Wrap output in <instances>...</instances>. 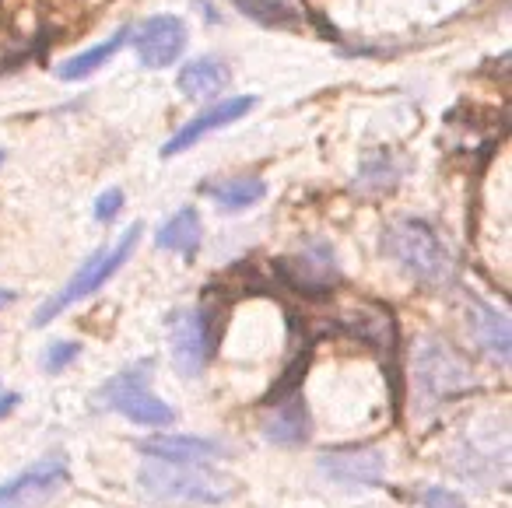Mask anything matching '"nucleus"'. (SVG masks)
Listing matches in <instances>:
<instances>
[{"mask_svg":"<svg viewBox=\"0 0 512 508\" xmlns=\"http://www.w3.org/2000/svg\"><path fill=\"white\" fill-rule=\"evenodd\" d=\"M18 400H22V396H18V393H4V396H0V417L11 414V410L18 407Z\"/></svg>","mask_w":512,"mask_h":508,"instance_id":"obj_23","label":"nucleus"},{"mask_svg":"<svg viewBox=\"0 0 512 508\" xmlns=\"http://www.w3.org/2000/svg\"><path fill=\"white\" fill-rule=\"evenodd\" d=\"M137 449L151 459H165V463H197V466L228 456L225 445L197 435H155V438H144Z\"/></svg>","mask_w":512,"mask_h":508,"instance_id":"obj_12","label":"nucleus"},{"mask_svg":"<svg viewBox=\"0 0 512 508\" xmlns=\"http://www.w3.org/2000/svg\"><path fill=\"white\" fill-rule=\"evenodd\" d=\"M264 438L274 445H299L309 438V414L306 403L295 396V400L281 403L271 417L264 421Z\"/></svg>","mask_w":512,"mask_h":508,"instance_id":"obj_16","label":"nucleus"},{"mask_svg":"<svg viewBox=\"0 0 512 508\" xmlns=\"http://www.w3.org/2000/svg\"><path fill=\"white\" fill-rule=\"evenodd\" d=\"M78 354H81V344H74V340H53L43 351V372H50V375L64 372Z\"/></svg>","mask_w":512,"mask_h":508,"instance_id":"obj_20","label":"nucleus"},{"mask_svg":"<svg viewBox=\"0 0 512 508\" xmlns=\"http://www.w3.org/2000/svg\"><path fill=\"white\" fill-rule=\"evenodd\" d=\"M15 298H18V295H15V291H8V288H0V309H8V305H11V302H15Z\"/></svg>","mask_w":512,"mask_h":508,"instance_id":"obj_24","label":"nucleus"},{"mask_svg":"<svg viewBox=\"0 0 512 508\" xmlns=\"http://www.w3.org/2000/svg\"><path fill=\"white\" fill-rule=\"evenodd\" d=\"M141 232H144V225L127 228V232H123V239L116 242L113 249H99L95 256H88L85 267H81L78 274H74L71 281H67V288L60 291L57 298H50V302L39 305V312H36V319H32V323H36V326H46L50 319H57L60 312L67 309V305H74V302H81V298L95 295V291H99L102 284H106L109 277H113L116 270H120L123 263L130 260L134 246L141 242Z\"/></svg>","mask_w":512,"mask_h":508,"instance_id":"obj_3","label":"nucleus"},{"mask_svg":"<svg viewBox=\"0 0 512 508\" xmlns=\"http://www.w3.org/2000/svg\"><path fill=\"white\" fill-rule=\"evenodd\" d=\"M264 193H267V183L260 176H232V179H221V183L207 186V197H211L214 207L225 214L246 211V207L260 204Z\"/></svg>","mask_w":512,"mask_h":508,"instance_id":"obj_15","label":"nucleus"},{"mask_svg":"<svg viewBox=\"0 0 512 508\" xmlns=\"http://www.w3.org/2000/svg\"><path fill=\"white\" fill-rule=\"evenodd\" d=\"M421 505H425V508H467L460 494L446 491V487H428L425 498H421Z\"/></svg>","mask_w":512,"mask_h":508,"instance_id":"obj_22","label":"nucleus"},{"mask_svg":"<svg viewBox=\"0 0 512 508\" xmlns=\"http://www.w3.org/2000/svg\"><path fill=\"white\" fill-rule=\"evenodd\" d=\"M148 379H151V361H141V365L113 375V379L102 386L99 403L109 410H120V414L130 417L134 424H148V428L172 424L176 421V410L148 393Z\"/></svg>","mask_w":512,"mask_h":508,"instance_id":"obj_4","label":"nucleus"},{"mask_svg":"<svg viewBox=\"0 0 512 508\" xmlns=\"http://www.w3.org/2000/svg\"><path fill=\"white\" fill-rule=\"evenodd\" d=\"M414 379L428 400H456L474 389L470 365L442 340H421L414 351Z\"/></svg>","mask_w":512,"mask_h":508,"instance_id":"obj_5","label":"nucleus"},{"mask_svg":"<svg viewBox=\"0 0 512 508\" xmlns=\"http://www.w3.org/2000/svg\"><path fill=\"white\" fill-rule=\"evenodd\" d=\"M169 344H172V361H176L179 375L197 379L207 368L214 354V330L204 309H183L169 319Z\"/></svg>","mask_w":512,"mask_h":508,"instance_id":"obj_6","label":"nucleus"},{"mask_svg":"<svg viewBox=\"0 0 512 508\" xmlns=\"http://www.w3.org/2000/svg\"><path fill=\"white\" fill-rule=\"evenodd\" d=\"M281 274L288 277V284H295L306 295H323V291H330L341 281V267H337V256L330 249V242H313V246L281 260Z\"/></svg>","mask_w":512,"mask_h":508,"instance_id":"obj_8","label":"nucleus"},{"mask_svg":"<svg viewBox=\"0 0 512 508\" xmlns=\"http://www.w3.org/2000/svg\"><path fill=\"white\" fill-rule=\"evenodd\" d=\"M232 81V71H228L221 60L214 57H200V60H190V64L179 71V92L186 99H214L221 95Z\"/></svg>","mask_w":512,"mask_h":508,"instance_id":"obj_13","label":"nucleus"},{"mask_svg":"<svg viewBox=\"0 0 512 508\" xmlns=\"http://www.w3.org/2000/svg\"><path fill=\"white\" fill-rule=\"evenodd\" d=\"M186 22L176 15H155L134 32V53L144 67L151 71H162V67H172L179 57L186 53Z\"/></svg>","mask_w":512,"mask_h":508,"instance_id":"obj_7","label":"nucleus"},{"mask_svg":"<svg viewBox=\"0 0 512 508\" xmlns=\"http://www.w3.org/2000/svg\"><path fill=\"white\" fill-rule=\"evenodd\" d=\"M120 211H123V190H116V186L95 200V221H102V225H109Z\"/></svg>","mask_w":512,"mask_h":508,"instance_id":"obj_21","label":"nucleus"},{"mask_svg":"<svg viewBox=\"0 0 512 508\" xmlns=\"http://www.w3.org/2000/svg\"><path fill=\"white\" fill-rule=\"evenodd\" d=\"M67 477H71V473H67V463L60 456L39 459V463L25 466L18 477L0 484V508L32 505L36 498H46V494H53L57 487H64Z\"/></svg>","mask_w":512,"mask_h":508,"instance_id":"obj_9","label":"nucleus"},{"mask_svg":"<svg viewBox=\"0 0 512 508\" xmlns=\"http://www.w3.org/2000/svg\"><path fill=\"white\" fill-rule=\"evenodd\" d=\"M127 43V32H116L113 39H106V43H99V46H92V50H85V53H78V57H71L67 64H60V78L64 81H85V78H92L95 71H99L106 60H113L116 53H120V46Z\"/></svg>","mask_w":512,"mask_h":508,"instance_id":"obj_18","label":"nucleus"},{"mask_svg":"<svg viewBox=\"0 0 512 508\" xmlns=\"http://www.w3.org/2000/svg\"><path fill=\"white\" fill-rule=\"evenodd\" d=\"M253 106H256L253 95H235V99H225V102H218V106L204 109L200 116H190V123H186L169 144H162V158L183 155V151H190L197 141H204L207 134H214V130H221V127H232V123L242 120Z\"/></svg>","mask_w":512,"mask_h":508,"instance_id":"obj_11","label":"nucleus"},{"mask_svg":"<svg viewBox=\"0 0 512 508\" xmlns=\"http://www.w3.org/2000/svg\"><path fill=\"white\" fill-rule=\"evenodd\" d=\"M239 11L256 18L260 25H288L295 18L281 0H239Z\"/></svg>","mask_w":512,"mask_h":508,"instance_id":"obj_19","label":"nucleus"},{"mask_svg":"<svg viewBox=\"0 0 512 508\" xmlns=\"http://www.w3.org/2000/svg\"><path fill=\"white\" fill-rule=\"evenodd\" d=\"M200 239H204V228H200V214L193 207H183L176 211L162 228H158L155 242L158 249H172V253L193 256L200 249Z\"/></svg>","mask_w":512,"mask_h":508,"instance_id":"obj_17","label":"nucleus"},{"mask_svg":"<svg viewBox=\"0 0 512 508\" xmlns=\"http://www.w3.org/2000/svg\"><path fill=\"white\" fill-rule=\"evenodd\" d=\"M470 323H474V337L477 344L484 347V351L491 354V358L498 361V365H509V316L498 309H491V305H470Z\"/></svg>","mask_w":512,"mask_h":508,"instance_id":"obj_14","label":"nucleus"},{"mask_svg":"<svg viewBox=\"0 0 512 508\" xmlns=\"http://www.w3.org/2000/svg\"><path fill=\"white\" fill-rule=\"evenodd\" d=\"M0 162H4V151H0Z\"/></svg>","mask_w":512,"mask_h":508,"instance_id":"obj_25","label":"nucleus"},{"mask_svg":"<svg viewBox=\"0 0 512 508\" xmlns=\"http://www.w3.org/2000/svg\"><path fill=\"white\" fill-rule=\"evenodd\" d=\"M320 473L334 484L348 487H372L383 484L386 459L379 449H330L320 456Z\"/></svg>","mask_w":512,"mask_h":508,"instance_id":"obj_10","label":"nucleus"},{"mask_svg":"<svg viewBox=\"0 0 512 508\" xmlns=\"http://www.w3.org/2000/svg\"><path fill=\"white\" fill-rule=\"evenodd\" d=\"M383 249L407 270L411 277L425 284H449L456 277V260L449 253V246L439 239L428 221H418V218H404L397 225L386 228L383 235Z\"/></svg>","mask_w":512,"mask_h":508,"instance_id":"obj_1","label":"nucleus"},{"mask_svg":"<svg viewBox=\"0 0 512 508\" xmlns=\"http://www.w3.org/2000/svg\"><path fill=\"white\" fill-rule=\"evenodd\" d=\"M137 484L144 487V494H151L155 501H169V505H218L221 498L232 494L228 480L197 470V463H165L151 456L137 473Z\"/></svg>","mask_w":512,"mask_h":508,"instance_id":"obj_2","label":"nucleus"}]
</instances>
